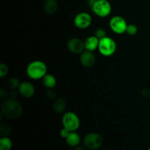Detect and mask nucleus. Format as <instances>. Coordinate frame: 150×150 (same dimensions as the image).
I'll list each match as a JSON object with an SVG mask.
<instances>
[{"instance_id": "f03ea898", "label": "nucleus", "mask_w": 150, "mask_h": 150, "mask_svg": "<svg viewBox=\"0 0 150 150\" xmlns=\"http://www.w3.org/2000/svg\"><path fill=\"white\" fill-rule=\"evenodd\" d=\"M47 74V66L43 62L35 60L28 64L26 67V75L31 79H41Z\"/></svg>"}, {"instance_id": "b1692460", "label": "nucleus", "mask_w": 150, "mask_h": 150, "mask_svg": "<svg viewBox=\"0 0 150 150\" xmlns=\"http://www.w3.org/2000/svg\"><path fill=\"white\" fill-rule=\"evenodd\" d=\"M46 96L48 99L54 100L57 98V93L52 89H48V90L46 92Z\"/></svg>"}, {"instance_id": "7ed1b4c3", "label": "nucleus", "mask_w": 150, "mask_h": 150, "mask_svg": "<svg viewBox=\"0 0 150 150\" xmlns=\"http://www.w3.org/2000/svg\"><path fill=\"white\" fill-rule=\"evenodd\" d=\"M98 51L104 57H111L117 51V43L110 37H105L100 40Z\"/></svg>"}, {"instance_id": "4be33fe9", "label": "nucleus", "mask_w": 150, "mask_h": 150, "mask_svg": "<svg viewBox=\"0 0 150 150\" xmlns=\"http://www.w3.org/2000/svg\"><path fill=\"white\" fill-rule=\"evenodd\" d=\"M8 72L9 69L7 64H4V63H1V64H0V77L4 78V76H7Z\"/></svg>"}, {"instance_id": "c85d7f7f", "label": "nucleus", "mask_w": 150, "mask_h": 150, "mask_svg": "<svg viewBox=\"0 0 150 150\" xmlns=\"http://www.w3.org/2000/svg\"><path fill=\"white\" fill-rule=\"evenodd\" d=\"M89 4H90V6H91L94 2H95V1H96L97 0H89Z\"/></svg>"}, {"instance_id": "ddd939ff", "label": "nucleus", "mask_w": 150, "mask_h": 150, "mask_svg": "<svg viewBox=\"0 0 150 150\" xmlns=\"http://www.w3.org/2000/svg\"><path fill=\"white\" fill-rule=\"evenodd\" d=\"M58 9V3L57 0H45L43 4V10L45 13L52 15L57 12Z\"/></svg>"}, {"instance_id": "412c9836", "label": "nucleus", "mask_w": 150, "mask_h": 150, "mask_svg": "<svg viewBox=\"0 0 150 150\" xmlns=\"http://www.w3.org/2000/svg\"><path fill=\"white\" fill-rule=\"evenodd\" d=\"M95 36H96L99 40L102 39L106 37V31L101 27L98 28L95 32Z\"/></svg>"}, {"instance_id": "20e7f679", "label": "nucleus", "mask_w": 150, "mask_h": 150, "mask_svg": "<svg viewBox=\"0 0 150 150\" xmlns=\"http://www.w3.org/2000/svg\"><path fill=\"white\" fill-rule=\"evenodd\" d=\"M92 12L100 18H105L111 13V4L108 0H97L91 5Z\"/></svg>"}, {"instance_id": "f8f14e48", "label": "nucleus", "mask_w": 150, "mask_h": 150, "mask_svg": "<svg viewBox=\"0 0 150 150\" xmlns=\"http://www.w3.org/2000/svg\"><path fill=\"white\" fill-rule=\"evenodd\" d=\"M100 40L96 36H89L84 40L85 50L90 51H94L98 49Z\"/></svg>"}, {"instance_id": "9d476101", "label": "nucleus", "mask_w": 150, "mask_h": 150, "mask_svg": "<svg viewBox=\"0 0 150 150\" xmlns=\"http://www.w3.org/2000/svg\"><path fill=\"white\" fill-rule=\"evenodd\" d=\"M95 55L92 51L85 50L80 55V62L83 67H92L95 64Z\"/></svg>"}, {"instance_id": "1a4fd4ad", "label": "nucleus", "mask_w": 150, "mask_h": 150, "mask_svg": "<svg viewBox=\"0 0 150 150\" xmlns=\"http://www.w3.org/2000/svg\"><path fill=\"white\" fill-rule=\"evenodd\" d=\"M69 51L74 54H81L84 51V41L79 38H70L67 43Z\"/></svg>"}, {"instance_id": "6ab92c4d", "label": "nucleus", "mask_w": 150, "mask_h": 150, "mask_svg": "<svg viewBox=\"0 0 150 150\" xmlns=\"http://www.w3.org/2000/svg\"><path fill=\"white\" fill-rule=\"evenodd\" d=\"M138 32V27L136 25L133 24V23H130V24L127 25V29H126V33L130 36H134L137 34Z\"/></svg>"}, {"instance_id": "c756f323", "label": "nucleus", "mask_w": 150, "mask_h": 150, "mask_svg": "<svg viewBox=\"0 0 150 150\" xmlns=\"http://www.w3.org/2000/svg\"><path fill=\"white\" fill-rule=\"evenodd\" d=\"M147 150H150V147L148 148V149H147Z\"/></svg>"}, {"instance_id": "0eeeda50", "label": "nucleus", "mask_w": 150, "mask_h": 150, "mask_svg": "<svg viewBox=\"0 0 150 150\" xmlns=\"http://www.w3.org/2000/svg\"><path fill=\"white\" fill-rule=\"evenodd\" d=\"M127 23L125 19L120 16H115L111 18L109 21V27L113 32L117 35L126 32L127 27Z\"/></svg>"}, {"instance_id": "aec40b11", "label": "nucleus", "mask_w": 150, "mask_h": 150, "mask_svg": "<svg viewBox=\"0 0 150 150\" xmlns=\"http://www.w3.org/2000/svg\"><path fill=\"white\" fill-rule=\"evenodd\" d=\"M10 128L7 125L2 124L0 126V134L1 137H7L10 135Z\"/></svg>"}, {"instance_id": "9b49d317", "label": "nucleus", "mask_w": 150, "mask_h": 150, "mask_svg": "<svg viewBox=\"0 0 150 150\" xmlns=\"http://www.w3.org/2000/svg\"><path fill=\"white\" fill-rule=\"evenodd\" d=\"M18 92L22 97L25 98H30L35 95V89L32 83L28 81H24L21 83L18 87Z\"/></svg>"}, {"instance_id": "39448f33", "label": "nucleus", "mask_w": 150, "mask_h": 150, "mask_svg": "<svg viewBox=\"0 0 150 150\" xmlns=\"http://www.w3.org/2000/svg\"><path fill=\"white\" fill-rule=\"evenodd\" d=\"M63 127L70 130V132L76 131L80 127V120L76 114L73 112H66L62 118Z\"/></svg>"}, {"instance_id": "393cba45", "label": "nucleus", "mask_w": 150, "mask_h": 150, "mask_svg": "<svg viewBox=\"0 0 150 150\" xmlns=\"http://www.w3.org/2000/svg\"><path fill=\"white\" fill-rule=\"evenodd\" d=\"M70 131L67 129H66L65 127H63L61 130H60V136L63 139H66V138L68 136V135L70 134Z\"/></svg>"}, {"instance_id": "6e6552de", "label": "nucleus", "mask_w": 150, "mask_h": 150, "mask_svg": "<svg viewBox=\"0 0 150 150\" xmlns=\"http://www.w3.org/2000/svg\"><path fill=\"white\" fill-rule=\"evenodd\" d=\"M92 22V18L90 15L86 12L79 13L75 16L73 23L75 26L79 29H87L90 26Z\"/></svg>"}, {"instance_id": "bb28decb", "label": "nucleus", "mask_w": 150, "mask_h": 150, "mask_svg": "<svg viewBox=\"0 0 150 150\" xmlns=\"http://www.w3.org/2000/svg\"><path fill=\"white\" fill-rule=\"evenodd\" d=\"M18 93H19V92H17L16 89H13V91H11V92L9 93V97H10V98H13V99H16V98H17Z\"/></svg>"}, {"instance_id": "a878e982", "label": "nucleus", "mask_w": 150, "mask_h": 150, "mask_svg": "<svg viewBox=\"0 0 150 150\" xmlns=\"http://www.w3.org/2000/svg\"><path fill=\"white\" fill-rule=\"evenodd\" d=\"M142 95L144 98H150V89L148 88H144L142 92Z\"/></svg>"}, {"instance_id": "5701e85b", "label": "nucleus", "mask_w": 150, "mask_h": 150, "mask_svg": "<svg viewBox=\"0 0 150 150\" xmlns=\"http://www.w3.org/2000/svg\"><path fill=\"white\" fill-rule=\"evenodd\" d=\"M9 97V93L4 88H1L0 89V100H5L7 99V98Z\"/></svg>"}, {"instance_id": "a211bd4d", "label": "nucleus", "mask_w": 150, "mask_h": 150, "mask_svg": "<svg viewBox=\"0 0 150 150\" xmlns=\"http://www.w3.org/2000/svg\"><path fill=\"white\" fill-rule=\"evenodd\" d=\"M21 83H19V80L16 78H11L7 81V86L12 89H18Z\"/></svg>"}, {"instance_id": "dca6fc26", "label": "nucleus", "mask_w": 150, "mask_h": 150, "mask_svg": "<svg viewBox=\"0 0 150 150\" xmlns=\"http://www.w3.org/2000/svg\"><path fill=\"white\" fill-rule=\"evenodd\" d=\"M66 108V102L62 98H58L54 102V105H53V109L54 112L57 114H62Z\"/></svg>"}, {"instance_id": "2eb2a0df", "label": "nucleus", "mask_w": 150, "mask_h": 150, "mask_svg": "<svg viewBox=\"0 0 150 150\" xmlns=\"http://www.w3.org/2000/svg\"><path fill=\"white\" fill-rule=\"evenodd\" d=\"M42 79L44 86L47 89H53L57 84V79L51 74L47 73Z\"/></svg>"}, {"instance_id": "7c9ffc66", "label": "nucleus", "mask_w": 150, "mask_h": 150, "mask_svg": "<svg viewBox=\"0 0 150 150\" xmlns=\"http://www.w3.org/2000/svg\"><path fill=\"white\" fill-rule=\"evenodd\" d=\"M149 100H150V98H149Z\"/></svg>"}, {"instance_id": "cd10ccee", "label": "nucleus", "mask_w": 150, "mask_h": 150, "mask_svg": "<svg viewBox=\"0 0 150 150\" xmlns=\"http://www.w3.org/2000/svg\"><path fill=\"white\" fill-rule=\"evenodd\" d=\"M85 146H78L76 147H75L74 150H85Z\"/></svg>"}, {"instance_id": "4468645a", "label": "nucleus", "mask_w": 150, "mask_h": 150, "mask_svg": "<svg viewBox=\"0 0 150 150\" xmlns=\"http://www.w3.org/2000/svg\"><path fill=\"white\" fill-rule=\"evenodd\" d=\"M66 142L71 147H76L81 143V137L76 131L70 132V134L66 138Z\"/></svg>"}, {"instance_id": "f257e3e1", "label": "nucleus", "mask_w": 150, "mask_h": 150, "mask_svg": "<svg viewBox=\"0 0 150 150\" xmlns=\"http://www.w3.org/2000/svg\"><path fill=\"white\" fill-rule=\"evenodd\" d=\"M1 111L7 118L16 120L22 115L23 108L18 101L10 98L3 101L1 105Z\"/></svg>"}, {"instance_id": "f3484780", "label": "nucleus", "mask_w": 150, "mask_h": 150, "mask_svg": "<svg viewBox=\"0 0 150 150\" xmlns=\"http://www.w3.org/2000/svg\"><path fill=\"white\" fill-rule=\"evenodd\" d=\"M13 146V142L10 138L1 137L0 139V150H10Z\"/></svg>"}, {"instance_id": "423d86ee", "label": "nucleus", "mask_w": 150, "mask_h": 150, "mask_svg": "<svg viewBox=\"0 0 150 150\" xmlns=\"http://www.w3.org/2000/svg\"><path fill=\"white\" fill-rule=\"evenodd\" d=\"M103 143L102 136L98 133H89L83 138V145L89 150H96L101 147Z\"/></svg>"}]
</instances>
